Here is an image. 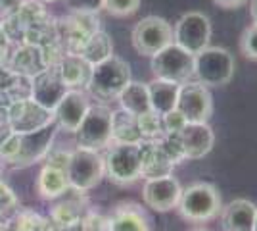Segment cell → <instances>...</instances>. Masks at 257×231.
<instances>
[{
  "mask_svg": "<svg viewBox=\"0 0 257 231\" xmlns=\"http://www.w3.org/2000/svg\"><path fill=\"white\" fill-rule=\"evenodd\" d=\"M177 208L184 220L204 223L219 216V212L223 208V200L213 183L196 181L186 189H182Z\"/></svg>",
  "mask_w": 257,
  "mask_h": 231,
  "instance_id": "obj_1",
  "label": "cell"
},
{
  "mask_svg": "<svg viewBox=\"0 0 257 231\" xmlns=\"http://www.w3.org/2000/svg\"><path fill=\"white\" fill-rule=\"evenodd\" d=\"M131 81V66L121 56L111 54L92 66L90 79L86 91L100 100L117 99L119 93L128 85Z\"/></svg>",
  "mask_w": 257,
  "mask_h": 231,
  "instance_id": "obj_2",
  "label": "cell"
},
{
  "mask_svg": "<svg viewBox=\"0 0 257 231\" xmlns=\"http://www.w3.org/2000/svg\"><path fill=\"white\" fill-rule=\"evenodd\" d=\"M234 56L223 46L209 44L198 54H194V79L207 89L228 85L234 75Z\"/></svg>",
  "mask_w": 257,
  "mask_h": 231,
  "instance_id": "obj_3",
  "label": "cell"
},
{
  "mask_svg": "<svg viewBox=\"0 0 257 231\" xmlns=\"http://www.w3.org/2000/svg\"><path fill=\"white\" fill-rule=\"evenodd\" d=\"M65 176L69 181V189H73V191L86 193V191L94 189L96 185H100V181L106 176L104 154L100 150L75 146V150L69 152Z\"/></svg>",
  "mask_w": 257,
  "mask_h": 231,
  "instance_id": "obj_4",
  "label": "cell"
},
{
  "mask_svg": "<svg viewBox=\"0 0 257 231\" xmlns=\"http://www.w3.org/2000/svg\"><path fill=\"white\" fill-rule=\"evenodd\" d=\"M106 176L117 185H131L142 177L140 143H111L104 154Z\"/></svg>",
  "mask_w": 257,
  "mask_h": 231,
  "instance_id": "obj_5",
  "label": "cell"
},
{
  "mask_svg": "<svg viewBox=\"0 0 257 231\" xmlns=\"http://www.w3.org/2000/svg\"><path fill=\"white\" fill-rule=\"evenodd\" d=\"M111 114L113 110L106 104H90L85 120L73 133L77 146L90 150L107 148L111 144Z\"/></svg>",
  "mask_w": 257,
  "mask_h": 231,
  "instance_id": "obj_6",
  "label": "cell"
},
{
  "mask_svg": "<svg viewBox=\"0 0 257 231\" xmlns=\"http://www.w3.org/2000/svg\"><path fill=\"white\" fill-rule=\"evenodd\" d=\"M211 20L205 16L204 12H186L177 20L173 27V43L179 44L190 54H198L200 50H204L205 46H209L211 41Z\"/></svg>",
  "mask_w": 257,
  "mask_h": 231,
  "instance_id": "obj_7",
  "label": "cell"
},
{
  "mask_svg": "<svg viewBox=\"0 0 257 231\" xmlns=\"http://www.w3.org/2000/svg\"><path fill=\"white\" fill-rule=\"evenodd\" d=\"M152 71L156 79L182 85L194 77V56L179 44L171 43L152 56Z\"/></svg>",
  "mask_w": 257,
  "mask_h": 231,
  "instance_id": "obj_8",
  "label": "cell"
},
{
  "mask_svg": "<svg viewBox=\"0 0 257 231\" xmlns=\"http://www.w3.org/2000/svg\"><path fill=\"white\" fill-rule=\"evenodd\" d=\"M4 121L8 131L33 133L54 123V112L46 110L33 99H25L4 106Z\"/></svg>",
  "mask_w": 257,
  "mask_h": 231,
  "instance_id": "obj_9",
  "label": "cell"
},
{
  "mask_svg": "<svg viewBox=\"0 0 257 231\" xmlns=\"http://www.w3.org/2000/svg\"><path fill=\"white\" fill-rule=\"evenodd\" d=\"M131 39L139 54L152 58L173 43V25L160 16H146L135 25Z\"/></svg>",
  "mask_w": 257,
  "mask_h": 231,
  "instance_id": "obj_10",
  "label": "cell"
},
{
  "mask_svg": "<svg viewBox=\"0 0 257 231\" xmlns=\"http://www.w3.org/2000/svg\"><path fill=\"white\" fill-rule=\"evenodd\" d=\"M56 123H50L39 131L33 133H18V150L6 162L8 168H27V166L41 162L50 152L56 137Z\"/></svg>",
  "mask_w": 257,
  "mask_h": 231,
  "instance_id": "obj_11",
  "label": "cell"
},
{
  "mask_svg": "<svg viewBox=\"0 0 257 231\" xmlns=\"http://www.w3.org/2000/svg\"><path fill=\"white\" fill-rule=\"evenodd\" d=\"M175 110L181 112L182 118L188 123H209V118L213 114L211 91L198 81L182 83Z\"/></svg>",
  "mask_w": 257,
  "mask_h": 231,
  "instance_id": "obj_12",
  "label": "cell"
},
{
  "mask_svg": "<svg viewBox=\"0 0 257 231\" xmlns=\"http://www.w3.org/2000/svg\"><path fill=\"white\" fill-rule=\"evenodd\" d=\"M181 193L182 185L173 174L161 177H148L144 179V185H142L144 204L156 212H169L177 208L181 200Z\"/></svg>",
  "mask_w": 257,
  "mask_h": 231,
  "instance_id": "obj_13",
  "label": "cell"
},
{
  "mask_svg": "<svg viewBox=\"0 0 257 231\" xmlns=\"http://www.w3.org/2000/svg\"><path fill=\"white\" fill-rule=\"evenodd\" d=\"M90 108V100L81 89H67L58 106L54 108V123L58 131L75 133Z\"/></svg>",
  "mask_w": 257,
  "mask_h": 231,
  "instance_id": "obj_14",
  "label": "cell"
},
{
  "mask_svg": "<svg viewBox=\"0 0 257 231\" xmlns=\"http://www.w3.org/2000/svg\"><path fill=\"white\" fill-rule=\"evenodd\" d=\"M177 141L184 160H200L213 150L215 133L209 123H186Z\"/></svg>",
  "mask_w": 257,
  "mask_h": 231,
  "instance_id": "obj_15",
  "label": "cell"
},
{
  "mask_svg": "<svg viewBox=\"0 0 257 231\" xmlns=\"http://www.w3.org/2000/svg\"><path fill=\"white\" fill-rule=\"evenodd\" d=\"M4 67L12 73H18V75L35 77L37 73H41L50 66H48L43 46L20 43L16 48L10 50V54L4 62Z\"/></svg>",
  "mask_w": 257,
  "mask_h": 231,
  "instance_id": "obj_16",
  "label": "cell"
},
{
  "mask_svg": "<svg viewBox=\"0 0 257 231\" xmlns=\"http://www.w3.org/2000/svg\"><path fill=\"white\" fill-rule=\"evenodd\" d=\"M65 91H67V87L58 75L56 66L46 67L44 71L31 77V99L35 102H39L41 106H44L46 110L54 112L58 102L65 95Z\"/></svg>",
  "mask_w": 257,
  "mask_h": 231,
  "instance_id": "obj_17",
  "label": "cell"
},
{
  "mask_svg": "<svg viewBox=\"0 0 257 231\" xmlns=\"http://www.w3.org/2000/svg\"><path fill=\"white\" fill-rule=\"evenodd\" d=\"M257 204L249 198H234L221 208V225L225 231H253Z\"/></svg>",
  "mask_w": 257,
  "mask_h": 231,
  "instance_id": "obj_18",
  "label": "cell"
},
{
  "mask_svg": "<svg viewBox=\"0 0 257 231\" xmlns=\"http://www.w3.org/2000/svg\"><path fill=\"white\" fill-rule=\"evenodd\" d=\"M56 71L60 79L64 81L67 89H86L88 79H90V71L92 66L86 62L83 56L73 54V52H65L60 62L56 64Z\"/></svg>",
  "mask_w": 257,
  "mask_h": 231,
  "instance_id": "obj_19",
  "label": "cell"
},
{
  "mask_svg": "<svg viewBox=\"0 0 257 231\" xmlns=\"http://www.w3.org/2000/svg\"><path fill=\"white\" fill-rule=\"evenodd\" d=\"M142 152V177H161L173 174V160L163 150L160 139L158 141H142L140 143Z\"/></svg>",
  "mask_w": 257,
  "mask_h": 231,
  "instance_id": "obj_20",
  "label": "cell"
},
{
  "mask_svg": "<svg viewBox=\"0 0 257 231\" xmlns=\"http://www.w3.org/2000/svg\"><path fill=\"white\" fill-rule=\"evenodd\" d=\"M37 191L44 200L62 198L69 191V181L65 176V170L56 166L44 164L37 177Z\"/></svg>",
  "mask_w": 257,
  "mask_h": 231,
  "instance_id": "obj_21",
  "label": "cell"
},
{
  "mask_svg": "<svg viewBox=\"0 0 257 231\" xmlns=\"http://www.w3.org/2000/svg\"><path fill=\"white\" fill-rule=\"evenodd\" d=\"M148 85V95H150L152 112L158 116H165L167 112H173L177 108V99H179V83L163 81V79H152Z\"/></svg>",
  "mask_w": 257,
  "mask_h": 231,
  "instance_id": "obj_22",
  "label": "cell"
},
{
  "mask_svg": "<svg viewBox=\"0 0 257 231\" xmlns=\"http://www.w3.org/2000/svg\"><path fill=\"white\" fill-rule=\"evenodd\" d=\"M107 231H152L146 214L135 204H121L111 214Z\"/></svg>",
  "mask_w": 257,
  "mask_h": 231,
  "instance_id": "obj_23",
  "label": "cell"
},
{
  "mask_svg": "<svg viewBox=\"0 0 257 231\" xmlns=\"http://www.w3.org/2000/svg\"><path fill=\"white\" fill-rule=\"evenodd\" d=\"M119 108L128 112L133 116H142L146 112H152L148 85L140 81H128V85L119 93Z\"/></svg>",
  "mask_w": 257,
  "mask_h": 231,
  "instance_id": "obj_24",
  "label": "cell"
},
{
  "mask_svg": "<svg viewBox=\"0 0 257 231\" xmlns=\"http://www.w3.org/2000/svg\"><path fill=\"white\" fill-rule=\"evenodd\" d=\"M111 143H142L137 116L125 110H113L111 114Z\"/></svg>",
  "mask_w": 257,
  "mask_h": 231,
  "instance_id": "obj_25",
  "label": "cell"
},
{
  "mask_svg": "<svg viewBox=\"0 0 257 231\" xmlns=\"http://www.w3.org/2000/svg\"><path fill=\"white\" fill-rule=\"evenodd\" d=\"M77 54L83 56L90 66H94V64H98V62H102V60H106V58L113 54V43H111V39H109V35L106 31L98 29V31L86 37V41L83 43L81 50Z\"/></svg>",
  "mask_w": 257,
  "mask_h": 231,
  "instance_id": "obj_26",
  "label": "cell"
},
{
  "mask_svg": "<svg viewBox=\"0 0 257 231\" xmlns=\"http://www.w3.org/2000/svg\"><path fill=\"white\" fill-rule=\"evenodd\" d=\"M139 121V131L142 141H158L163 137V125H161V116L156 112H146L142 116H137Z\"/></svg>",
  "mask_w": 257,
  "mask_h": 231,
  "instance_id": "obj_27",
  "label": "cell"
},
{
  "mask_svg": "<svg viewBox=\"0 0 257 231\" xmlns=\"http://www.w3.org/2000/svg\"><path fill=\"white\" fill-rule=\"evenodd\" d=\"M102 8L115 18H127L137 14L140 8V0H102Z\"/></svg>",
  "mask_w": 257,
  "mask_h": 231,
  "instance_id": "obj_28",
  "label": "cell"
},
{
  "mask_svg": "<svg viewBox=\"0 0 257 231\" xmlns=\"http://www.w3.org/2000/svg\"><path fill=\"white\" fill-rule=\"evenodd\" d=\"M240 50L249 60H257V23H249L240 37Z\"/></svg>",
  "mask_w": 257,
  "mask_h": 231,
  "instance_id": "obj_29",
  "label": "cell"
},
{
  "mask_svg": "<svg viewBox=\"0 0 257 231\" xmlns=\"http://www.w3.org/2000/svg\"><path fill=\"white\" fill-rule=\"evenodd\" d=\"M188 121L182 118V114L179 110L167 112L165 116H161V125H163V135H169V137H177L182 131V127L186 125Z\"/></svg>",
  "mask_w": 257,
  "mask_h": 231,
  "instance_id": "obj_30",
  "label": "cell"
},
{
  "mask_svg": "<svg viewBox=\"0 0 257 231\" xmlns=\"http://www.w3.org/2000/svg\"><path fill=\"white\" fill-rule=\"evenodd\" d=\"M18 210V197L2 179H0V218L8 216L10 212Z\"/></svg>",
  "mask_w": 257,
  "mask_h": 231,
  "instance_id": "obj_31",
  "label": "cell"
},
{
  "mask_svg": "<svg viewBox=\"0 0 257 231\" xmlns=\"http://www.w3.org/2000/svg\"><path fill=\"white\" fill-rule=\"evenodd\" d=\"M64 2L71 12L96 14V12L102 8V0H64Z\"/></svg>",
  "mask_w": 257,
  "mask_h": 231,
  "instance_id": "obj_32",
  "label": "cell"
},
{
  "mask_svg": "<svg viewBox=\"0 0 257 231\" xmlns=\"http://www.w3.org/2000/svg\"><path fill=\"white\" fill-rule=\"evenodd\" d=\"M12 50V39L8 37V33L4 31V27H2V23H0V66L4 67V62H6V58L10 54Z\"/></svg>",
  "mask_w": 257,
  "mask_h": 231,
  "instance_id": "obj_33",
  "label": "cell"
},
{
  "mask_svg": "<svg viewBox=\"0 0 257 231\" xmlns=\"http://www.w3.org/2000/svg\"><path fill=\"white\" fill-rule=\"evenodd\" d=\"M23 4V0H0V14L2 18H8L12 14L20 10V6Z\"/></svg>",
  "mask_w": 257,
  "mask_h": 231,
  "instance_id": "obj_34",
  "label": "cell"
},
{
  "mask_svg": "<svg viewBox=\"0 0 257 231\" xmlns=\"http://www.w3.org/2000/svg\"><path fill=\"white\" fill-rule=\"evenodd\" d=\"M217 6H221V8H226V10H232V8H240V6H244L247 0H213Z\"/></svg>",
  "mask_w": 257,
  "mask_h": 231,
  "instance_id": "obj_35",
  "label": "cell"
},
{
  "mask_svg": "<svg viewBox=\"0 0 257 231\" xmlns=\"http://www.w3.org/2000/svg\"><path fill=\"white\" fill-rule=\"evenodd\" d=\"M249 16L251 23H257V0H249Z\"/></svg>",
  "mask_w": 257,
  "mask_h": 231,
  "instance_id": "obj_36",
  "label": "cell"
},
{
  "mask_svg": "<svg viewBox=\"0 0 257 231\" xmlns=\"http://www.w3.org/2000/svg\"><path fill=\"white\" fill-rule=\"evenodd\" d=\"M0 231H10V227H8L4 221H0Z\"/></svg>",
  "mask_w": 257,
  "mask_h": 231,
  "instance_id": "obj_37",
  "label": "cell"
},
{
  "mask_svg": "<svg viewBox=\"0 0 257 231\" xmlns=\"http://www.w3.org/2000/svg\"><path fill=\"white\" fill-rule=\"evenodd\" d=\"M4 71H6V69L0 66V81H2V77H4Z\"/></svg>",
  "mask_w": 257,
  "mask_h": 231,
  "instance_id": "obj_38",
  "label": "cell"
},
{
  "mask_svg": "<svg viewBox=\"0 0 257 231\" xmlns=\"http://www.w3.org/2000/svg\"><path fill=\"white\" fill-rule=\"evenodd\" d=\"M253 231H257V210H255V221H253Z\"/></svg>",
  "mask_w": 257,
  "mask_h": 231,
  "instance_id": "obj_39",
  "label": "cell"
},
{
  "mask_svg": "<svg viewBox=\"0 0 257 231\" xmlns=\"http://www.w3.org/2000/svg\"><path fill=\"white\" fill-rule=\"evenodd\" d=\"M41 2H56V0H41Z\"/></svg>",
  "mask_w": 257,
  "mask_h": 231,
  "instance_id": "obj_40",
  "label": "cell"
},
{
  "mask_svg": "<svg viewBox=\"0 0 257 231\" xmlns=\"http://www.w3.org/2000/svg\"><path fill=\"white\" fill-rule=\"evenodd\" d=\"M192 231H207V229H192Z\"/></svg>",
  "mask_w": 257,
  "mask_h": 231,
  "instance_id": "obj_41",
  "label": "cell"
}]
</instances>
